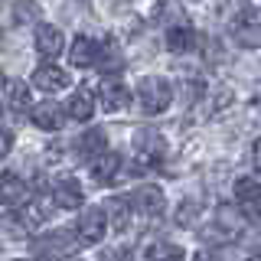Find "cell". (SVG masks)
<instances>
[{
  "mask_svg": "<svg viewBox=\"0 0 261 261\" xmlns=\"http://www.w3.org/2000/svg\"><path fill=\"white\" fill-rule=\"evenodd\" d=\"M183 258H186V251L170 242H153L147 248V261H183Z\"/></svg>",
  "mask_w": 261,
  "mask_h": 261,
  "instance_id": "21",
  "label": "cell"
},
{
  "mask_svg": "<svg viewBox=\"0 0 261 261\" xmlns=\"http://www.w3.org/2000/svg\"><path fill=\"white\" fill-rule=\"evenodd\" d=\"M53 199H56V206H62V209H79L82 199H85V190L79 186L75 176H62V179H56V186H53Z\"/></svg>",
  "mask_w": 261,
  "mask_h": 261,
  "instance_id": "8",
  "label": "cell"
},
{
  "mask_svg": "<svg viewBox=\"0 0 261 261\" xmlns=\"http://www.w3.org/2000/svg\"><path fill=\"white\" fill-rule=\"evenodd\" d=\"M16 261H30V258H16Z\"/></svg>",
  "mask_w": 261,
  "mask_h": 261,
  "instance_id": "33",
  "label": "cell"
},
{
  "mask_svg": "<svg viewBox=\"0 0 261 261\" xmlns=\"http://www.w3.org/2000/svg\"><path fill=\"white\" fill-rule=\"evenodd\" d=\"M134 153H137L141 163H147V167H160L163 153H167V144H163V137L157 130H141V134L134 137Z\"/></svg>",
  "mask_w": 261,
  "mask_h": 261,
  "instance_id": "4",
  "label": "cell"
},
{
  "mask_svg": "<svg viewBox=\"0 0 261 261\" xmlns=\"http://www.w3.org/2000/svg\"><path fill=\"white\" fill-rule=\"evenodd\" d=\"M39 20V4L36 0H16L13 4V23L16 27H33Z\"/></svg>",
  "mask_w": 261,
  "mask_h": 261,
  "instance_id": "23",
  "label": "cell"
},
{
  "mask_svg": "<svg viewBox=\"0 0 261 261\" xmlns=\"http://www.w3.org/2000/svg\"><path fill=\"white\" fill-rule=\"evenodd\" d=\"M10 147H13V134L10 130H0V160L10 153Z\"/></svg>",
  "mask_w": 261,
  "mask_h": 261,
  "instance_id": "27",
  "label": "cell"
},
{
  "mask_svg": "<svg viewBox=\"0 0 261 261\" xmlns=\"http://www.w3.org/2000/svg\"><path fill=\"white\" fill-rule=\"evenodd\" d=\"M33 85H36L39 92H62V88L69 85V72L59 69V65H39V69L33 72Z\"/></svg>",
  "mask_w": 261,
  "mask_h": 261,
  "instance_id": "11",
  "label": "cell"
},
{
  "mask_svg": "<svg viewBox=\"0 0 261 261\" xmlns=\"http://www.w3.org/2000/svg\"><path fill=\"white\" fill-rule=\"evenodd\" d=\"M43 219H46L43 206H33V202H30V206H23L20 212H7V216H4V232L16 235V239H27Z\"/></svg>",
  "mask_w": 261,
  "mask_h": 261,
  "instance_id": "3",
  "label": "cell"
},
{
  "mask_svg": "<svg viewBox=\"0 0 261 261\" xmlns=\"http://www.w3.org/2000/svg\"><path fill=\"white\" fill-rule=\"evenodd\" d=\"M130 202H134V209L141 212V216H160L163 206H167L163 190H157V186H137L134 196H130Z\"/></svg>",
  "mask_w": 261,
  "mask_h": 261,
  "instance_id": "9",
  "label": "cell"
},
{
  "mask_svg": "<svg viewBox=\"0 0 261 261\" xmlns=\"http://www.w3.org/2000/svg\"><path fill=\"white\" fill-rule=\"evenodd\" d=\"M7 108L13 114H27L33 111V95L27 82H7Z\"/></svg>",
  "mask_w": 261,
  "mask_h": 261,
  "instance_id": "18",
  "label": "cell"
},
{
  "mask_svg": "<svg viewBox=\"0 0 261 261\" xmlns=\"http://www.w3.org/2000/svg\"><path fill=\"white\" fill-rule=\"evenodd\" d=\"M105 228H108V219H105V212L92 206V209H85V212L79 216L75 235H79V242H82V245H95V242H101Z\"/></svg>",
  "mask_w": 261,
  "mask_h": 261,
  "instance_id": "6",
  "label": "cell"
},
{
  "mask_svg": "<svg viewBox=\"0 0 261 261\" xmlns=\"http://www.w3.org/2000/svg\"><path fill=\"white\" fill-rule=\"evenodd\" d=\"M30 118H33V124L43 127V130H59L65 114H62V108L56 101H43V105H36V108L30 111Z\"/></svg>",
  "mask_w": 261,
  "mask_h": 261,
  "instance_id": "14",
  "label": "cell"
},
{
  "mask_svg": "<svg viewBox=\"0 0 261 261\" xmlns=\"http://www.w3.org/2000/svg\"><path fill=\"white\" fill-rule=\"evenodd\" d=\"M196 46V33L190 27H170L167 30V49L170 53H190Z\"/></svg>",
  "mask_w": 261,
  "mask_h": 261,
  "instance_id": "19",
  "label": "cell"
},
{
  "mask_svg": "<svg viewBox=\"0 0 261 261\" xmlns=\"http://www.w3.org/2000/svg\"><path fill=\"white\" fill-rule=\"evenodd\" d=\"M196 261H212V255H206V251H202V255H196Z\"/></svg>",
  "mask_w": 261,
  "mask_h": 261,
  "instance_id": "30",
  "label": "cell"
},
{
  "mask_svg": "<svg viewBox=\"0 0 261 261\" xmlns=\"http://www.w3.org/2000/svg\"><path fill=\"white\" fill-rule=\"evenodd\" d=\"M98 69H105V72H118L121 69V49H118V43L108 36L101 43V56H98Z\"/></svg>",
  "mask_w": 261,
  "mask_h": 261,
  "instance_id": "24",
  "label": "cell"
},
{
  "mask_svg": "<svg viewBox=\"0 0 261 261\" xmlns=\"http://www.w3.org/2000/svg\"><path fill=\"white\" fill-rule=\"evenodd\" d=\"M75 248V242H72V232H49L43 235V239H36L33 242V251H36L39 258H62V255H69V251Z\"/></svg>",
  "mask_w": 261,
  "mask_h": 261,
  "instance_id": "7",
  "label": "cell"
},
{
  "mask_svg": "<svg viewBox=\"0 0 261 261\" xmlns=\"http://www.w3.org/2000/svg\"><path fill=\"white\" fill-rule=\"evenodd\" d=\"M98 56H101V43L92 36H79L72 43V53H69V62L75 69H88V65H98Z\"/></svg>",
  "mask_w": 261,
  "mask_h": 261,
  "instance_id": "10",
  "label": "cell"
},
{
  "mask_svg": "<svg viewBox=\"0 0 261 261\" xmlns=\"http://www.w3.org/2000/svg\"><path fill=\"white\" fill-rule=\"evenodd\" d=\"M65 111H69V118H72V121H88V118L95 114V92H92V88H85V85H82L79 92L69 98Z\"/></svg>",
  "mask_w": 261,
  "mask_h": 261,
  "instance_id": "15",
  "label": "cell"
},
{
  "mask_svg": "<svg viewBox=\"0 0 261 261\" xmlns=\"http://www.w3.org/2000/svg\"><path fill=\"white\" fill-rule=\"evenodd\" d=\"M65 46V36L59 27H49V23H43V27L36 30V53L46 56V59H53V56H59Z\"/></svg>",
  "mask_w": 261,
  "mask_h": 261,
  "instance_id": "12",
  "label": "cell"
},
{
  "mask_svg": "<svg viewBox=\"0 0 261 261\" xmlns=\"http://www.w3.org/2000/svg\"><path fill=\"white\" fill-rule=\"evenodd\" d=\"M248 261H261V255H255V258H248Z\"/></svg>",
  "mask_w": 261,
  "mask_h": 261,
  "instance_id": "31",
  "label": "cell"
},
{
  "mask_svg": "<svg viewBox=\"0 0 261 261\" xmlns=\"http://www.w3.org/2000/svg\"><path fill=\"white\" fill-rule=\"evenodd\" d=\"M255 167H258V170H261V141H258V144H255Z\"/></svg>",
  "mask_w": 261,
  "mask_h": 261,
  "instance_id": "28",
  "label": "cell"
},
{
  "mask_svg": "<svg viewBox=\"0 0 261 261\" xmlns=\"http://www.w3.org/2000/svg\"><path fill=\"white\" fill-rule=\"evenodd\" d=\"M235 199L248 219H261V179L258 176H242L235 183Z\"/></svg>",
  "mask_w": 261,
  "mask_h": 261,
  "instance_id": "5",
  "label": "cell"
},
{
  "mask_svg": "<svg viewBox=\"0 0 261 261\" xmlns=\"http://www.w3.org/2000/svg\"><path fill=\"white\" fill-rule=\"evenodd\" d=\"M27 199V183L16 173H0V206H20Z\"/></svg>",
  "mask_w": 261,
  "mask_h": 261,
  "instance_id": "16",
  "label": "cell"
},
{
  "mask_svg": "<svg viewBox=\"0 0 261 261\" xmlns=\"http://www.w3.org/2000/svg\"><path fill=\"white\" fill-rule=\"evenodd\" d=\"M170 101H173V88H170V82L163 79H144L141 85H137V105H141L144 114H163L170 108Z\"/></svg>",
  "mask_w": 261,
  "mask_h": 261,
  "instance_id": "1",
  "label": "cell"
},
{
  "mask_svg": "<svg viewBox=\"0 0 261 261\" xmlns=\"http://www.w3.org/2000/svg\"><path fill=\"white\" fill-rule=\"evenodd\" d=\"M69 261H75V258H69Z\"/></svg>",
  "mask_w": 261,
  "mask_h": 261,
  "instance_id": "34",
  "label": "cell"
},
{
  "mask_svg": "<svg viewBox=\"0 0 261 261\" xmlns=\"http://www.w3.org/2000/svg\"><path fill=\"white\" fill-rule=\"evenodd\" d=\"M79 153L85 160H98V157H105L108 153V137H105V130L101 127H92V130H85V134L79 137Z\"/></svg>",
  "mask_w": 261,
  "mask_h": 261,
  "instance_id": "13",
  "label": "cell"
},
{
  "mask_svg": "<svg viewBox=\"0 0 261 261\" xmlns=\"http://www.w3.org/2000/svg\"><path fill=\"white\" fill-rule=\"evenodd\" d=\"M255 105L261 108V79H258V92H255Z\"/></svg>",
  "mask_w": 261,
  "mask_h": 261,
  "instance_id": "29",
  "label": "cell"
},
{
  "mask_svg": "<svg viewBox=\"0 0 261 261\" xmlns=\"http://www.w3.org/2000/svg\"><path fill=\"white\" fill-rule=\"evenodd\" d=\"M118 170H121V157H118V153H105V157H98L92 163V176L98 179V183H111V179L118 176Z\"/></svg>",
  "mask_w": 261,
  "mask_h": 261,
  "instance_id": "20",
  "label": "cell"
},
{
  "mask_svg": "<svg viewBox=\"0 0 261 261\" xmlns=\"http://www.w3.org/2000/svg\"><path fill=\"white\" fill-rule=\"evenodd\" d=\"M193 212H196V202H193V206H190V202H183V206H179L176 222H179V225H190V222H193Z\"/></svg>",
  "mask_w": 261,
  "mask_h": 261,
  "instance_id": "26",
  "label": "cell"
},
{
  "mask_svg": "<svg viewBox=\"0 0 261 261\" xmlns=\"http://www.w3.org/2000/svg\"><path fill=\"white\" fill-rule=\"evenodd\" d=\"M101 105H105L108 111H124L127 105H130V92H127V85H121L118 79H114V82L108 79V82L101 85Z\"/></svg>",
  "mask_w": 261,
  "mask_h": 261,
  "instance_id": "17",
  "label": "cell"
},
{
  "mask_svg": "<svg viewBox=\"0 0 261 261\" xmlns=\"http://www.w3.org/2000/svg\"><path fill=\"white\" fill-rule=\"evenodd\" d=\"M0 85H4V72H0Z\"/></svg>",
  "mask_w": 261,
  "mask_h": 261,
  "instance_id": "32",
  "label": "cell"
},
{
  "mask_svg": "<svg viewBox=\"0 0 261 261\" xmlns=\"http://www.w3.org/2000/svg\"><path fill=\"white\" fill-rule=\"evenodd\" d=\"M232 33L242 46H251V49L261 46V7L242 4V10L232 20Z\"/></svg>",
  "mask_w": 261,
  "mask_h": 261,
  "instance_id": "2",
  "label": "cell"
},
{
  "mask_svg": "<svg viewBox=\"0 0 261 261\" xmlns=\"http://www.w3.org/2000/svg\"><path fill=\"white\" fill-rule=\"evenodd\" d=\"M108 212H111V225L118 228V232H124L127 222H130V202L121 199V196H114V199L108 202Z\"/></svg>",
  "mask_w": 261,
  "mask_h": 261,
  "instance_id": "25",
  "label": "cell"
},
{
  "mask_svg": "<svg viewBox=\"0 0 261 261\" xmlns=\"http://www.w3.org/2000/svg\"><path fill=\"white\" fill-rule=\"evenodd\" d=\"M216 232L222 235V239H232V235L242 232V219L235 216L228 206H222V209H219V216H216Z\"/></svg>",
  "mask_w": 261,
  "mask_h": 261,
  "instance_id": "22",
  "label": "cell"
}]
</instances>
